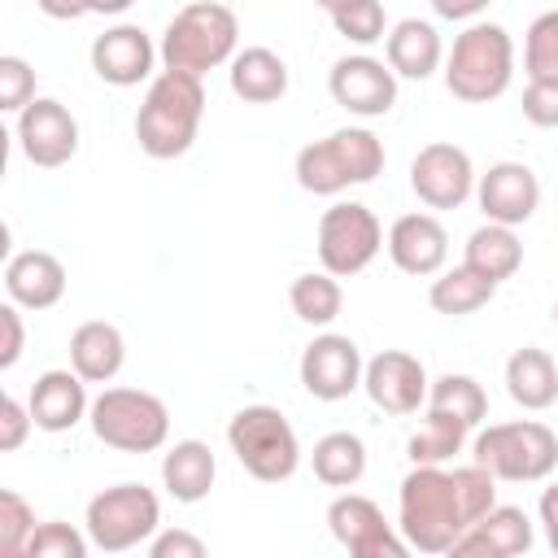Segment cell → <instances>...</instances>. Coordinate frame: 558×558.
Here are the masks:
<instances>
[{
	"mask_svg": "<svg viewBox=\"0 0 558 558\" xmlns=\"http://www.w3.org/2000/svg\"><path fill=\"white\" fill-rule=\"evenodd\" d=\"M327 532L353 558H405L410 554V545L397 532V523H388L384 510L371 497L353 493V488H344L340 497H331V506H327Z\"/></svg>",
	"mask_w": 558,
	"mask_h": 558,
	"instance_id": "10",
	"label": "cell"
},
{
	"mask_svg": "<svg viewBox=\"0 0 558 558\" xmlns=\"http://www.w3.org/2000/svg\"><path fill=\"white\" fill-rule=\"evenodd\" d=\"M471 462L488 466L497 484H541L558 466V436L541 418L488 423L471 440Z\"/></svg>",
	"mask_w": 558,
	"mask_h": 558,
	"instance_id": "5",
	"label": "cell"
},
{
	"mask_svg": "<svg viewBox=\"0 0 558 558\" xmlns=\"http://www.w3.org/2000/svg\"><path fill=\"white\" fill-rule=\"evenodd\" d=\"M362 371H366V357H362L357 340L340 336V331L314 336L301 349V362H296L301 388L314 401H344V397H353L362 388Z\"/></svg>",
	"mask_w": 558,
	"mask_h": 558,
	"instance_id": "11",
	"label": "cell"
},
{
	"mask_svg": "<svg viewBox=\"0 0 558 558\" xmlns=\"http://www.w3.org/2000/svg\"><path fill=\"white\" fill-rule=\"evenodd\" d=\"M126 362V336L105 323V318H92V323H78L70 331V366L87 379V384H109L118 379Z\"/></svg>",
	"mask_w": 558,
	"mask_h": 558,
	"instance_id": "25",
	"label": "cell"
},
{
	"mask_svg": "<svg viewBox=\"0 0 558 558\" xmlns=\"http://www.w3.org/2000/svg\"><path fill=\"white\" fill-rule=\"evenodd\" d=\"M331 100L353 118H384L397 105V74L371 52H349L327 74Z\"/></svg>",
	"mask_w": 558,
	"mask_h": 558,
	"instance_id": "13",
	"label": "cell"
},
{
	"mask_svg": "<svg viewBox=\"0 0 558 558\" xmlns=\"http://www.w3.org/2000/svg\"><path fill=\"white\" fill-rule=\"evenodd\" d=\"M227 445L235 453V462L262 480V484H283L296 475L301 466V440H296V427L288 423L283 410L275 405H244L231 414L227 423Z\"/></svg>",
	"mask_w": 558,
	"mask_h": 558,
	"instance_id": "6",
	"label": "cell"
},
{
	"mask_svg": "<svg viewBox=\"0 0 558 558\" xmlns=\"http://www.w3.org/2000/svg\"><path fill=\"white\" fill-rule=\"evenodd\" d=\"M536 514H541V532H545V545L558 554V480L545 484L541 501H536Z\"/></svg>",
	"mask_w": 558,
	"mask_h": 558,
	"instance_id": "44",
	"label": "cell"
},
{
	"mask_svg": "<svg viewBox=\"0 0 558 558\" xmlns=\"http://www.w3.org/2000/svg\"><path fill=\"white\" fill-rule=\"evenodd\" d=\"M157 52H161V70H187L205 78L209 70L231 65V57L240 52V17L218 0L183 4L166 22Z\"/></svg>",
	"mask_w": 558,
	"mask_h": 558,
	"instance_id": "4",
	"label": "cell"
},
{
	"mask_svg": "<svg viewBox=\"0 0 558 558\" xmlns=\"http://www.w3.org/2000/svg\"><path fill=\"white\" fill-rule=\"evenodd\" d=\"M471 510L453 471L423 462L401 480L397 493V532L418 554H449L453 541L471 527Z\"/></svg>",
	"mask_w": 558,
	"mask_h": 558,
	"instance_id": "1",
	"label": "cell"
},
{
	"mask_svg": "<svg viewBox=\"0 0 558 558\" xmlns=\"http://www.w3.org/2000/svg\"><path fill=\"white\" fill-rule=\"evenodd\" d=\"M148 554L153 558H205V541L183 527H157V536L148 541Z\"/></svg>",
	"mask_w": 558,
	"mask_h": 558,
	"instance_id": "43",
	"label": "cell"
},
{
	"mask_svg": "<svg viewBox=\"0 0 558 558\" xmlns=\"http://www.w3.org/2000/svg\"><path fill=\"white\" fill-rule=\"evenodd\" d=\"M554 327H558V301H554Z\"/></svg>",
	"mask_w": 558,
	"mask_h": 558,
	"instance_id": "49",
	"label": "cell"
},
{
	"mask_svg": "<svg viewBox=\"0 0 558 558\" xmlns=\"http://www.w3.org/2000/svg\"><path fill=\"white\" fill-rule=\"evenodd\" d=\"M475 166H471V153L449 144V140H436V144H423L410 161V187L414 196L427 205V209H458L475 196Z\"/></svg>",
	"mask_w": 558,
	"mask_h": 558,
	"instance_id": "12",
	"label": "cell"
},
{
	"mask_svg": "<svg viewBox=\"0 0 558 558\" xmlns=\"http://www.w3.org/2000/svg\"><path fill=\"white\" fill-rule=\"evenodd\" d=\"M514 83V39L501 22H466L445 52V87L462 105H488Z\"/></svg>",
	"mask_w": 558,
	"mask_h": 558,
	"instance_id": "3",
	"label": "cell"
},
{
	"mask_svg": "<svg viewBox=\"0 0 558 558\" xmlns=\"http://www.w3.org/2000/svg\"><path fill=\"white\" fill-rule=\"evenodd\" d=\"M475 205H480L484 222L523 227L541 209V179L523 161H493L475 179Z\"/></svg>",
	"mask_w": 558,
	"mask_h": 558,
	"instance_id": "17",
	"label": "cell"
},
{
	"mask_svg": "<svg viewBox=\"0 0 558 558\" xmlns=\"http://www.w3.org/2000/svg\"><path fill=\"white\" fill-rule=\"evenodd\" d=\"M488 4H493V0H432L436 17H445V22H475Z\"/></svg>",
	"mask_w": 558,
	"mask_h": 558,
	"instance_id": "45",
	"label": "cell"
},
{
	"mask_svg": "<svg viewBox=\"0 0 558 558\" xmlns=\"http://www.w3.org/2000/svg\"><path fill=\"white\" fill-rule=\"evenodd\" d=\"M493 296H497V283L484 279L480 270H471L466 262L445 266L440 275H432V288H427V305L445 318H466V314L484 310Z\"/></svg>",
	"mask_w": 558,
	"mask_h": 558,
	"instance_id": "28",
	"label": "cell"
},
{
	"mask_svg": "<svg viewBox=\"0 0 558 558\" xmlns=\"http://www.w3.org/2000/svg\"><path fill=\"white\" fill-rule=\"evenodd\" d=\"M161 61L157 44L148 39L144 26L135 22H118L105 35L92 39V70L100 83L109 87H140L153 83V65Z\"/></svg>",
	"mask_w": 558,
	"mask_h": 558,
	"instance_id": "16",
	"label": "cell"
},
{
	"mask_svg": "<svg viewBox=\"0 0 558 558\" xmlns=\"http://www.w3.org/2000/svg\"><path fill=\"white\" fill-rule=\"evenodd\" d=\"M310 462H314L318 484H327V488H353L366 475V445L353 432H327V436L314 440Z\"/></svg>",
	"mask_w": 558,
	"mask_h": 558,
	"instance_id": "29",
	"label": "cell"
},
{
	"mask_svg": "<svg viewBox=\"0 0 558 558\" xmlns=\"http://www.w3.org/2000/svg\"><path fill=\"white\" fill-rule=\"evenodd\" d=\"M523 118L532 126H558V78H527L523 87Z\"/></svg>",
	"mask_w": 558,
	"mask_h": 558,
	"instance_id": "40",
	"label": "cell"
},
{
	"mask_svg": "<svg viewBox=\"0 0 558 558\" xmlns=\"http://www.w3.org/2000/svg\"><path fill=\"white\" fill-rule=\"evenodd\" d=\"M35 527H39L35 506H31L22 493L0 488V554H4V558H22Z\"/></svg>",
	"mask_w": 558,
	"mask_h": 558,
	"instance_id": "37",
	"label": "cell"
},
{
	"mask_svg": "<svg viewBox=\"0 0 558 558\" xmlns=\"http://www.w3.org/2000/svg\"><path fill=\"white\" fill-rule=\"evenodd\" d=\"M83 527L92 536V549H100V554H126V549H140V545H148L157 536V527H161V501H157L153 488L126 480V484L100 488L87 501Z\"/></svg>",
	"mask_w": 558,
	"mask_h": 558,
	"instance_id": "8",
	"label": "cell"
},
{
	"mask_svg": "<svg viewBox=\"0 0 558 558\" xmlns=\"http://www.w3.org/2000/svg\"><path fill=\"white\" fill-rule=\"evenodd\" d=\"M35 9H39L44 17H52V22H74V17L92 13L87 0H35Z\"/></svg>",
	"mask_w": 558,
	"mask_h": 558,
	"instance_id": "46",
	"label": "cell"
},
{
	"mask_svg": "<svg viewBox=\"0 0 558 558\" xmlns=\"http://www.w3.org/2000/svg\"><path fill=\"white\" fill-rule=\"evenodd\" d=\"M92 436L118 453H157L170 440V410L144 388H105L87 410Z\"/></svg>",
	"mask_w": 558,
	"mask_h": 558,
	"instance_id": "7",
	"label": "cell"
},
{
	"mask_svg": "<svg viewBox=\"0 0 558 558\" xmlns=\"http://www.w3.org/2000/svg\"><path fill=\"white\" fill-rule=\"evenodd\" d=\"M331 135H336V144H340V157H344L353 183H375V179L384 174L388 153H384V140H379L371 126H340V131H331Z\"/></svg>",
	"mask_w": 558,
	"mask_h": 558,
	"instance_id": "35",
	"label": "cell"
},
{
	"mask_svg": "<svg viewBox=\"0 0 558 558\" xmlns=\"http://www.w3.org/2000/svg\"><path fill=\"white\" fill-rule=\"evenodd\" d=\"M384 248L392 257V266L401 275H414V279H432L445 270L449 262V231L436 214H401L388 235H384Z\"/></svg>",
	"mask_w": 558,
	"mask_h": 558,
	"instance_id": "18",
	"label": "cell"
},
{
	"mask_svg": "<svg viewBox=\"0 0 558 558\" xmlns=\"http://www.w3.org/2000/svg\"><path fill=\"white\" fill-rule=\"evenodd\" d=\"M462 262H466L471 270H480L484 279L506 283V279L519 275V266H523V240H519V231L506 227V222H484V227H475V231L466 235Z\"/></svg>",
	"mask_w": 558,
	"mask_h": 558,
	"instance_id": "27",
	"label": "cell"
},
{
	"mask_svg": "<svg viewBox=\"0 0 558 558\" xmlns=\"http://www.w3.org/2000/svg\"><path fill=\"white\" fill-rule=\"evenodd\" d=\"M135 0H87V9L92 13H105V17H118V13H126Z\"/></svg>",
	"mask_w": 558,
	"mask_h": 558,
	"instance_id": "47",
	"label": "cell"
},
{
	"mask_svg": "<svg viewBox=\"0 0 558 558\" xmlns=\"http://www.w3.org/2000/svg\"><path fill=\"white\" fill-rule=\"evenodd\" d=\"M35 100V70L26 57H0V109L4 113H22Z\"/></svg>",
	"mask_w": 558,
	"mask_h": 558,
	"instance_id": "39",
	"label": "cell"
},
{
	"mask_svg": "<svg viewBox=\"0 0 558 558\" xmlns=\"http://www.w3.org/2000/svg\"><path fill=\"white\" fill-rule=\"evenodd\" d=\"M4 292L13 305L39 314L65 296V266L48 248H22L4 262Z\"/></svg>",
	"mask_w": 558,
	"mask_h": 558,
	"instance_id": "21",
	"label": "cell"
},
{
	"mask_svg": "<svg viewBox=\"0 0 558 558\" xmlns=\"http://www.w3.org/2000/svg\"><path fill=\"white\" fill-rule=\"evenodd\" d=\"M427 388L432 379L423 362L405 349H384L362 371V392L384 414H418V405H427Z\"/></svg>",
	"mask_w": 558,
	"mask_h": 558,
	"instance_id": "15",
	"label": "cell"
},
{
	"mask_svg": "<svg viewBox=\"0 0 558 558\" xmlns=\"http://www.w3.org/2000/svg\"><path fill=\"white\" fill-rule=\"evenodd\" d=\"M288 305L292 314L305 323V327H331L344 310V292H340V279L331 270H305L292 279L288 288Z\"/></svg>",
	"mask_w": 558,
	"mask_h": 558,
	"instance_id": "31",
	"label": "cell"
},
{
	"mask_svg": "<svg viewBox=\"0 0 558 558\" xmlns=\"http://www.w3.org/2000/svg\"><path fill=\"white\" fill-rule=\"evenodd\" d=\"M314 4H323V9H331V4H340V0H314Z\"/></svg>",
	"mask_w": 558,
	"mask_h": 558,
	"instance_id": "48",
	"label": "cell"
},
{
	"mask_svg": "<svg viewBox=\"0 0 558 558\" xmlns=\"http://www.w3.org/2000/svg\"><path fill=\"white\" fill-rule=\"evenodd\" d=\"M471 432H475L471 423H462V418H453V414H445V410H427L423 427L405 440V453H410L414 466H423V462L445 466L453 453H462V445H466Z\"/></svg>",
	"mask_w": 558,
	"mask_h": 558,
	"instance_id": "32",
	"label": "cell"
},
{
	"mask_svg": "<svg viewBox=\"0 0 558 558\" xmlns=\"http://www.w3.org/2000/svg\"><path fill=\"white\" fill-rule=\"evenodd\" d=\"M31 427H35L31 405L17 401V397H4V401H0V449H4V453L22 449L26 436H31Z\"/></svg>",
	"mask_w": 558,
	"mask_h": 558,
	"instance_id": "42",
	"label": "cell"
},
{
	"mask_svg": "<svg viewBox=\"0 0 558 558\" xmlns=\"http://www.w3.org/2000/svg\"><path fill=\"white\" fill-rule=\"evenodd\" d=\"M87 549H92L87 527L78 532V527L61 523V519H48V523H39V527L31 532L22 558H87Z\"/></svg>",
	"mask_w": 558,
	"mask_h": 558,
	"instance_id": "38",
	"label": "cell"
},
{
	"mask_svg": "<svg viewBox=\"0 0 558 558\" xmlns=\"http://www.w3.org/2000/svg\"><path fill=\"white\" fill-rule=\"evenodd\" d=\"M384 61L392 65L397 78H432L440 65H445V44H440V31L423 17H401L388 26L384 35Z\"/></svg>",
	"mask_w": 558,
	"mask_h": 558,
	"instance_id": "22",
	"label": "cell"
},
{
	"mask_svg": "<svg viewBox=\"0 0 558 558\" xmlns=\"http://www.w3.org/2000/svg\"><path fill=\"white\" fill-rule=\"evenodd\" d=\"M26 349V323H22V305L4 301L0 305V371H13L17 357Z\"/></svg>",
	"mask_w": 558,
	"mask_h": 558,
	"instance_id": "41",
	"label": "cell"
},
{
	"mask_svg": "<svg viewBox=\"0 0 558 558\" xmlns=\"http://www.w3.org/2000/svg\"><path fill=\"white\" fill-rule=\"evenodd\" d=\"M218 480V458L205 440L187 436V440H174L166 453H161V488L179 501V506H196L209 497Z\"/></svg>",
	"mask_w": 558,
	"mask_h": 558,
	"instance_id": "23",
	"label": "cell"
},
{
	"mask_svg": "<svg viewBox=\"0 0 558 558\" xmlns=\"http://www.w3.org/2000/svg\"><path fill=\"white\" fill-rule=\"evenodd\" d=\"M17 148L31 166L39 170H57L78 153V118L52 100V96H35L22 113H17Z\"/></svg>",
	"mask_w": 558,
	"mask_h": 558,
	"instance_id": "14",
	"label": "cell"
},
{
	"mask_svg": "<svg viewBox=\"0 0 558 558\" xmlns=\"http://www.w3.org/2000/svg\"><path fill=\"white\" fill-rule=\"evenodd\" d=\"M227 83L244 105H275L288 96V61L275 48H240L227 65Z\"/></svg>",
	"mask_w": 558,
	"mask_h": 558,
	"instance_id": "24",
	"label": "cell"
},
{
	"mask_svg": "<svg viewBox=\"0 0 558 558\" xmlns=\"http://www.w3.org/2000/svg\"><path fill=\"white\" fill-rule=\"evenodd\" d=\"M506 392L523 410H549L558 401V362L536 344L514 349L506 357Z\"/></svg>",
	"mask_w": 558,
	"mask_h": 558,
	"instance_id": "26",
	"label": "cell"
},
{
	"mask_svg": "<svg viewBox=\"0 0 558 558\" xmlns=\"http://www.w3.org/2000/svg\"><path fill=\"white\" fill-rule=\"evenodd\" d=\"M427 410H445V414H453V418L480 427L484 414H488V392L480 388L475 375H453V371H449V375L432 379V388H427Z\"/></svg>",
	"mask_w": 558,
	"mask_h": 558,
	"instance_id": "33",
	"label": "cell"
},
{
	"mask_svg": "<svg viewBox=\"0 0 558 558\" xmlns=\"http://www.w3.org/2000/svg\"><path fill=\"white\" fill-rule=\"evenodd\" d=\"M384 248V227L371 205L362 201H336L318 218V262L336 279L362 275Z\"/></svg>",
	"mask_w": 558,
	"mask_h": 558,
	"instance_id": "9",
	"label": "cell"
},
{
	"mask_svg": "<svg viewBox=\"0 0 558 558\" xmlns=\"http://www.w3.org/2000/svg\"><path fill=\"white\" fill-rule=\"evenodd\" d=\"M536 541V527L527 519L523 506H493L488 514H480L458 541H453V558H519L527 554Z\"/></svg>",
	"mask_w": 558,
	"mask_h": 558,
	"instance_id": "19",
	"label": "cell"
},
{
	"mask_svg": "<svg viewBox=\"0 0 558 558\" xmlns=\"http://www.w3.org/2000/svg\"><path fill=\"white\" fill-rule=\"evenodd\" d=\"M523 70L527 78H558V9L532 17L523 35Z\"/></svg>",
	"mask_w": 558,
	"mask_h": 558,
	"instance_id": "36",
	"label": "cell"
},
{
	"mask_svg": "<svg viewBox=\"0 0 558 558\" xmlns=\"http://www.w3.org/2000/svg\"><path fill=\"white\" fill-rule=\"evenodd\" d=\"M327 17H331L336 35L357 44V48H371L388 35V13H384L379 0H340V4L327 9Z\"/></svg>",
	"mask_w": 558,
	"mask_h": 558,
	"instance_id": "34",
	"label": "cell"
},
{
	"mask_svg": "<svg viewBox=\"0 0 558 558\" xmlns=\"http://www.w3.org/2000/svg\"><path fill=\"white\" fill-rule=\"evenodd\" d=\"M201 118H205L201 74L161 70V74H153V83L144 92V105L135 113V140L153 161H174L196 144Z\"/></svg>",
	"mask_w": 558,
	"mask_h": 558,
	"instance_id": "2",
	"label": "cell"
},
{
	"mask_svg": "<svg viewBox=\"0 0 558 558\" xmlns=\"http://www.w3.org/2000/svg\"><path fill=\"white\" fill-rule=\"evenodd\" d=\"M292 174H296V183H301L310 196H340L344 187H353V179H349V166H344V157H340L336 135L305 144V148L296 153Z\"/></svg>",
	"mask_w": 558,
	"mask_h": 558,
	"instance_id": "30",
	"label": "cell"
},
{
	"mask_svg": "<svg viewBox=\"0 0 558 558\" xmlns=\"http://www.w3.org/2000/svg\"><path fill=\"white\" fill-rule=\"evenodd\" d=\"M26 405H31V418H35L39 432H52V436H57V432H70V427H78V423L87 418V410H92L87 379H83L74 366H52V371H44V375L31 384Z\"/></svg>",
	"mask_w": 558,
	"mask_h": 558,
	"instance_id": "20",
	"label": "cell"
}]
</instances>
